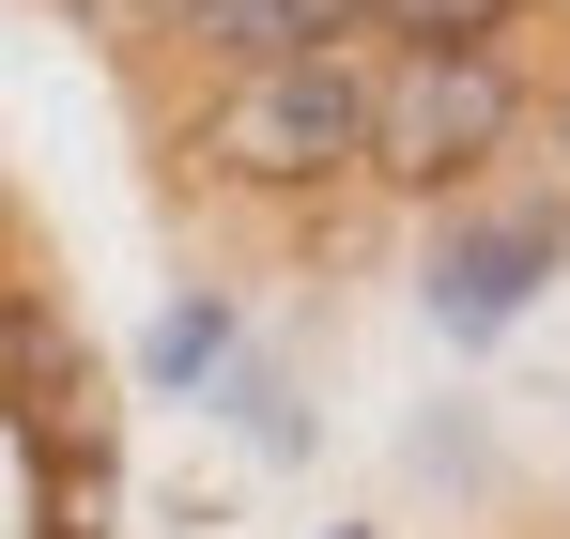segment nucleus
Listing matches in <instances>:
<instances>
[{
  "instance_id": "3",
  "label": "nucleus",
  "mask_w": 570,
  "mask_h": 539,
  "mask_svg": "<svg viewBox=\"0 0 570 539\" xmlns=\"http://www.w3.org/2000/svg\"><path fill=\"white\" fill-rule=\"evenodd\" d=\"M556 247H570V200H448V232H432V324L448 340H493L540 277H556Z\"/></svg>"
},
{
  "instance_id": "2",
  "label": "nucleus",
  "mask_w": 570,
  "mask_h": 539,
  "mask_svg": "<svg viewBox=\"0 0 570 539\" xmlns=\"http://www.w3.org/2000/svg\"><path fill=\"white\" fill-rule=\"evenodd\" d=\"M540 139L524 47H385L371 62V185L385 200H478Z\"/></svg>"
},
{
  "instance_id": "1",
  "label": "nucleus",
  "mask_w": 570,
  "mask_h": 539,
  "mask_svg": "<svg viewBox=\"0 0 570 539\" xmlns=\"http://www.w3.org/2000/svg\"><path fill=\"white\" fill-rule=\"evenodd\" d=\"M200 185H247V200H324V185H371V47H293L247 78L200 92L186 124Z\"/></svg>"
},
{
  "instance_id": "5",
  "label": "nucleus",
  "mask_w": 570,
  "mask_h": 539,
  "mask_svg": "<svg viewBox=\"0 0 570 539\" xmlns=\"http://www.w3.org/2000/svg\"><path fill=\"white\" fill-rule=\"evenodd\" d=\"M540 0H355V47H524Z\"/></svg>"
},
{
  "instance_id": "6",
  "label": "nucleus",
  "mask_w": 570,
  "mask_h": 539,
  "mask_svg": "<svg viewBox=\"0 0 570 539\" xmlns=\"http://www.w3.org/2000/svg\"><path fill=\"white\" fill-rule=\"evenodd\" d=\"M216 355H232V308H170L155 324V385H200Z\"/></svg>"
},
{
  "instance_id": "8",
  "label": "nucleus",
  "mask_w": 570,
  "mask_h": 539,
  "mask_svg": "<svg viewBox=\"0 0 570 539\" xmlns=\"http://www.w3.org/2000/svg\"><path fill=\"white\" fill-rule=\"evenodd\" d=\"M139 16H170V0H139Z\"/></svg>"
},
{
  "instance_id": "7",
  "label": "nucleus",
  "mask_w": 570,
  "mask_h": 539,
  "mask_svg": "<svg viewBox=\"0 0 570 539\" xmlns=\"http://www.w3.org/2000/svg\"><path fill=\"white\" fill-rule=\"evenodd\" d=\"M540 155H556V200H570V92H540Z\"/></svg>"
},
{
  "instance_id": "4",
  "label": "nucleus",
  "mask_w": 570,
  "mask_h": 539,
  "mask_svg": "<svg viewBox=\"0 0 570 539\" xmlns=\"http://www.w3.org/2000/svg\"><path fill=\"white\" fill-rule=\"evenodd\" d=\"M139 31L200 78H247V62H293V47H355V0H170Z\"/></svg>"
}]
</instances>
